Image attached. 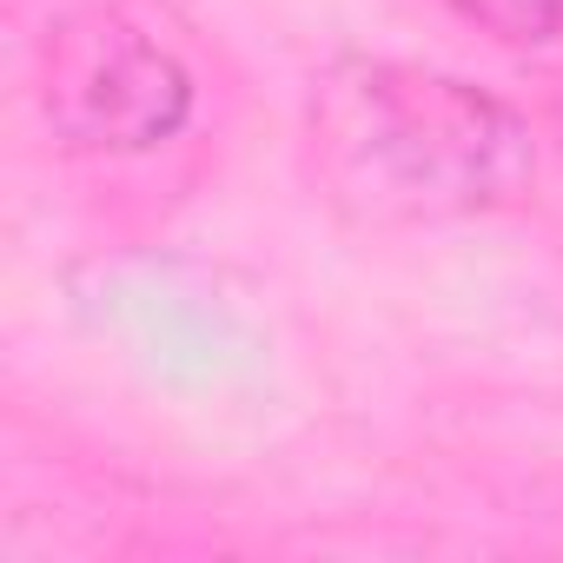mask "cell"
<instances>
[{"mask_svg": "<svg viewBox=\"0 0 563 563\" xmlns=\"http://www.w3.org/2000/svg\"><path fill=\"white\" fill-rule=\"evenodd\" d=\"M306 133L325 192L372 225L497 212L537 173L530 126L497 93L385 54L332 60L312 80Z\"/></svg>", "mask_w": 563, "mask_h": 563, "instance_id": "cell-1", "label": "cell"}, {"mask_svg": "<svg viewBox=\"0 0 563 563\" xmlns=\"http://www.w3.org/2000/svg\"><path fill=\"white\" fill-rule=\"evenodd\" d=\"M41 113L74 153H146L192 113L179 54L113 8H80L41 41Z\"/></svg>", "mask_w": 563, "mask_h": 563, "instance_id": "cell-2", "label": "cell"}, {"mask_svg": "<svg viewBox=\"0 0 563 563\" xmlns=\"http://www.w3.org/2000/svg\"><path fill=\"white\" fill-rule=\"evenodd\" d=\"M451 8L504 47H543L563 34V0H451Z\"/></svg>", "mask_w": 563, "mask_h": 563, "instance_id": "cell-3", "label": "cell"}]
</instances>
